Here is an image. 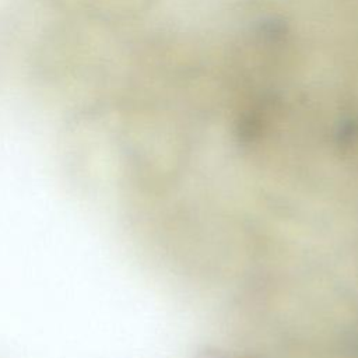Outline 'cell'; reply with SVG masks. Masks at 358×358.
I'll return each instance as SVG.
<instances>
[{
	"instance_id": "cell-1",
	"label": "cell",
	"mask_w": 358,
	"mask_h": 358,
	"mask_svg": "<svg viewBox=\"0 0 358 358\" xmlns=\"http://www.w3.org/2000/svg\"><path fill=\"white\" fill-rule=\"evenodd\" d=\"M69 18L112 24L131 11L136 0H48Z\"/></svg>"
}]
</instances>
